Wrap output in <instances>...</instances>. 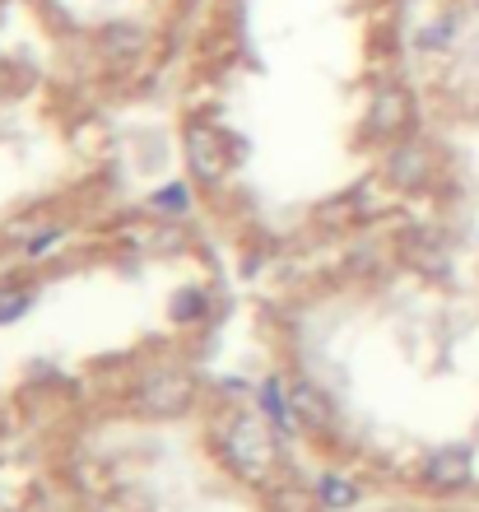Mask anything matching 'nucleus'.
<instances>
[{"label": "nucleus", "instance_id": "obj_7", "mask_svg": "<svg viewBox=\"0 0 479 512\" xmlns=\"http://www.w3.org/2000/svg\"><path fill=\"white\" fill-rule=\"evenodd\" d=\"M289 405H293V415L303 419L307 429H326V424H331V401H326L312 382H298V387L289 391Z\"/></svg>", "mask_w": 479, "mask_h": 512}, {"label": "nucleus", "instance_id": "obj_2", "mask_svg": "<svg viewBox=\"0 0 479 512\" xmlns=\"http://www.w3.org/2000/svg\"><path fill=\"white\" fill-rule=\"evenodd\" d=\"M135 401L145 415H159V419H173L182 415L191 405V378L187 373H177V368H159V373H149L135 391Z\"/></svg>", "mask_w": 479, "mask_h": 512}, {"label": "nucleus", "instance_id": "obj_10", "mask_svg": "<svg viewBox=\"0 0 479 512\" xmlns=\"http://www.w3.org/2000/svg\"><path fill=\"white\" fill-rule=\"evenodd\" d=\"M321 503H326V508H349V503H354V485L340 480V475H326V480H321Z\"/></svg>", "mask_w": 479, "mask_h": 512}, {"label": "nucleus", "instance_id": "obj_1", "mask_svg": "<svg viewBox=\"0 0 479 512\" xmlns=\"http://www.w3.org/2000/svg\"><path fill=\"white\" fill-rule=\"evenodd\" d=\"M224 452H228V466L247 480H266L275 471V461H280V447L270 438V429L261 419H233L224 424Z\"/></svg>", "mask_w": 479, "mask_h": 512}, {"label": "nucleus", "instance_id": "obj_4", "mask_svg": "<svg viewBox=\"0 0 479 512\" xmlns=\"http://www.w3.org/2000/svg\"><path fill=\"white\" fill-rule=\"evenodd\" d=\"M428 177H433V154H428L419 140H405L386 154V182L400 191H419L428 187Z\"/></svg>", "mask_w": 479, "mask_h": 512}, {"label": "nucleus", "instance_id": "obj_11", "mask_svg": "<svg viewBox=\"0 0 479 512\" xmlns=\"http://www.w3.org/2000/svg\"><path fill=\"white\" fill-rule=\"evenodd\" d=\"M28 303H33V294H28V289H0V326L14 322V317H24Z\"/></svg>", "mask_w": 479, "mask_h": 512}, {"label": "nucleus", "instance_id": "obj_12", "mask_svg": "<svg viewBox=\"0 0 479 512\" xmlns=\"http://www.w3.org/2000/svg\"><path fill=\"white\" fill-rule=\"evenodd\" d=\"M200 312H205V294H196V289H182V294L173 298V317H177V322H196Z\"/></svg>", "mask_w": 479, "mask_h": 512}, {"label": "nucleus", "instance_id": "obj_3", "mask_svg": "<svg viewBox=\"0 0 479 512\" xmlns=\"http://www.w3.org/2000/svg\"><path fill=\"white\" fill-rule=\"evenodd\" d=\"M187 168H191V177H196L200 187L224 182V173H228V145H224V135L214 131V126H191V131H187Z\"/></svg>", "mask_w": 479, "mask_h": 512}, {"label": "nucleus", "instance_id": "obj_8", "mask_svg": "<svg viewBox=\"0 0 479 512\" xmlns=\"http://www.w3.org/2000/svg\"><path fill=\"white\" fill-rule=\"evenodd\" d=\"M405 256H410V266L428 270V275H438L447 266V247L438 243V233H410L405 238Z\"/></svg>", "mask_w": 479, "mask_h": 512}, {"label": "nucleus", "instance_id": "obj_13", "mask_svg": "<svg viewBox=\"0 0 479 512\" xmlns=\"http://www.w3.org/2000/svg\"><path fill=\"white\" fill-rule=\"evenodd\" d=\"M154 205H159L163 215H182V210H187V191H182V187H168L163 196H154Z\"/></svg>", "mask_w": 479, "mask_h": 512}, {"label": "nucleus", "instance_id": "obj_9", "mask_svg": "<svg viewBox=\"0 0 479 512\" xmlns=\"http://www.w3.org/2000/svg\"><path fill=\"white\" fill-rule=\"evenodd\" d=\"M261 410H266V415L275 419V429H280V433H289L293 405L280 396V382H266V387H261Z\"/></svg>", "mask_w": 479, "mask_h": 512}, {"label": "nucleus", "instance_id": "obj_5", "mask_svg": "<svg viewBox=\"0 0 479 512\" xmlns=\"http://www.w3.org/2000/svg\"><path fill=\"white\" fill-rule=\"evenodd\" d=\"M410 94L405 89H396V84H386V89H377L373 103H368V117H363V131L368 135H400L405 126H410Z\"/></svg>", "mask_w": 479, "mask_h": 512}, {"label": "nucleus", "instance_id": "obj_6", "mask_svg": "<svg viewBox=\"0 0 479 512\" xmlns=\"http://www.w3.org/2000/svg\"><path fill=\"white\" fill-rule=\"evenodd\" d=\"M424 480L433 489H461L470 480V452L466 447H442L424 461Z\"/></svg>", "mask_w": 479, "mask_h": 512}]
</instances>
